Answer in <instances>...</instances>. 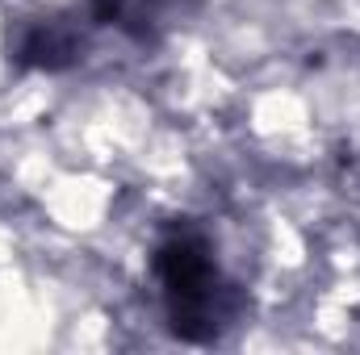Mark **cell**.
<instances>
[{
    "label": "cell",
    "instance_id": "cell-1",
    "mask_svg": "<svg viewBox=\"0 0 360 355\" xmlns=\"http://www.w3.org/2000/svg\"><path fill=\"white\" fill-rule=\"evenodd\" d=\"M151 280L168 330L184 343H214L243 314V288L226 276L210 234L197 222H172L160 234L151 251Z\"/></svg>",
    "mask_w": 360,
    "mask_h": 355
},
{
    "label": "cell",
    "instance_id": "cell-2",
    "mask_svg": "<svg viewBox=\"0 0 360 355\" xmlns=\"http://www.w3.org/2000/svg\"><path fill=\"white\" fill-rule=\"evenodd\" d=\"M80 51H84V34L68 17H38L13 42V59L21 67H42V72H59L76 63Z\"/></svg>",
    "mask_w": 360,
    "mask_h": 355
},
{
    "label": "cell",
    "instance_id": "cell-3",
    "mask_svg": "<svg viewBox=\"0 0 360 355\" xmlns=\"http://www.w3.org/2000/svg\"><path fill=\"white\" fill-rule=\"evenodd\" d=\"M188 4L193 0H89L101 25H117L139 42H151L172 21V13H184Z\"/></svg>",
    "mask_w": 360,
    "mask_h": 355
}]
</instances>
